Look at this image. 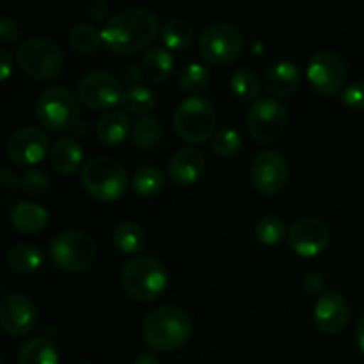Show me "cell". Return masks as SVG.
Returning <instances> with one entry per match:
<instances>
[{"label":"cell","mask_w":364,"mask_h":364,"mask_svg":"<svg viewBox=\"0 0 364 364\" xmlns=\"http://www.w3.org/2000/svg\"><path fill=\"white\" fill-rule=\"evenodd\" d=\"M159 18L146 7L116 11L102 28V43L116 53H135L159 34Z\"/></svg>","instance_id":"obj_1"},{"label":"cell","mask_w":364,"mask_h":364,"mask_svg":"<svg viewBox=\"0 0 364 364\" xmlns=\"http://www.w3.org/2000/svg\"><path fill=\"white\" fill-rule=\"evenodd\" d=\"M191 333V316L185 309L173 304H160L149 309L142 320V338L153 350H174L188 340Z\"/></svg>","instance_id":"obj_2"},{"label":"cell","mask_w":364,"mask_h":364,"mask_svg":"<svg viewBox=\"0 0 364 364\" xmlns=\"http://www.w3.org/2000/svg\"><path fill=\"white\" fill-rule=\"evenodd\" d=\"M80 183L100 201H116L128 187L127 169L119 160L109 155L89 159L80 169Z\"/></svg>","instance_id":"obj_3"},{"label":"cell","mask_w":364,"mask_h":364,"mask_svg":"<svg viewBox=\"0 0 364 364\" xmlns=\"http://www.w3.org/2000/svg\"><path fill=\"white\" fill-rule=\"evenodd\" d=\"M167 270L155 256H134L128 259L121 270V284L123 290L132 299L141 302H149L159 297L166 288Z\"/></svg>","instance_id":"obj_4"},{"label":"cell","mask_w":364,"mask_h":364,"mask_svg":"<svg viewBox=\"0 0 364 364\" xmlns=\"http://www.w3.org/2000/svg\"><path fill=\"white\" fill-rule=\"evenodd\" d=\"M36 116L52 132L73 130L80 121L78 96L66 85H52L38 96Z\"/></svg>","instance_id":"obj_5"},{"label":"cell","mask_w":364,"mask_h":364,"mask_svg":"<svg viewBox=\"0 0 364 364\" xmlns=\"http://www.w3.org/2000/svg\"><path fill=\"white\" fill-rule=\"evenodd\" d=\"M16 60L21 70L38 80H48L63 71V50L52 39L43 36L25 38L16 46Z\"/></svg>","instance_id":"obj_6"},{"label":"cell","mask_w":364,"mask_h":364,"mask_svg":"<svg viewBox=\"0 0 364 364\" xmlns=\"http://www.w3.org/2000/svg\"><path fill=\"white\" fill-rule=\"evenodd\" d=\"M50 256L59 269L68 272H82L95 263L98 245L85 231L64 230L53 237L50 244Z\"/></svg>","instance_id":"obj_7"},{"label":"cell","mask_w":364,"mask_h":364,"mask_svg":"<svg viewBox=\"0 0 364 364\" xmlns=\"http://www.w3.org/2000/svg\"><path fill=\"white\" fill-rule=\"evenodd\" d=\"M215 109L213 103L205 96H188L181 100L180 105L174 110V128L178 135L187 142H205L213 137L215 127Z\"/></svg>","instance_id":"obj_8"},{"label":"cell","mask_w":364,"mask_h":364,"mask_svg":"<svg viewBox=\"0 0 364 364\" xmlns=\"http://www.w3.org/2000/svg\"><path fill=\"white\" fill-rule=\"evenodd\" d=\"M244 48V36L226 21L210 23L199 36V53L213 64H228L237 59Z\"/></svg>","instance_id":"obj_9"},{"label":"cell","mask_w":364,"mask_h":364,"mask_svg":"<svg viewBox=\"0 0 364 364\" xmlns=\"http://www.w3.org/2000/svg\"><path fill=\"white\" fill-rule=\"evenodd\" d=\"M288 124V110L279 100L263 96L252 102L247 112V127L252 137L259 142H272L284 134Z\"/></svg>","instance_id":"obj_10"},{"label":"cell","mask_w":364,"mask_h":364,"mask_svg":"<svg viewBox=\"0 0 364 364\" xmlns=\"http://www.w3.org/2000/svg\"><path fill=\"white\" fill-rule=\"evenodd\" d=\"M123 84L107 70H92L78 80L77 96L89 109H109L121 102Z\"/></svg>","instance_id":"obj_11"},{"label":"cell","mask_w":364,"mask_h":364,"mask_svg":"<svg viewBox=\"0 0 364 364\" xmlns=\"http://www.w3.org/2000/svg\"><path fill=\"white\" fill-rule=\"evenodd\" d=\"M308 78L322 95H336L348 78L345 60L331 50H320L309 57Z\"/></svg>","instance_id":"obj_12"},{"label":"cell","mask_w":364,"mask_h":364,"mask_svg":"<svg viewBox=\"0 0 364 364\" xmlns=\"http://www.w3.org/2000/svg\"><path fill=\"white\" fill-rule=\"evenodd\" d=\"M0 323L6 333L23 336L38 323V306L28 295L18 291L6 294L0 302Z\"/></svg>","instance_id":"obj_13"},{"label":"cell","mask_w":364,"mask_h":364,"mask_svg":"<svg viewBox=\"0 0 364 364\" xmlns=\"http://www.w3.org/2000/svg\"><path fill=\"white\" fill-rule=\"evenodd\" d=\"M48 148V134L34 124L21 127L7 141V155L16 166H34L41 162Z\"/></svg>","instance_id":"obj_14"},{"label":"cell","mask_w":364,"mask_h":364,"mask_svg":"<svg viewBox=\"0 0 364 364\" xmlns=\"http://www.w3.org/2000/svg\"><path fill=\"white\" fill-rule=\"evenodd\" d=\"M251 180L263 194H276L288 181L287 159L274 149H263L252 160Z\"/></svg>","instance_id":"obj_15"},{"label":"cell","mask_w":364,"mask_h":364,"mask_svg":"<svg viewBox=\"0 0 364 364\" xmlns=\"http://www.w3.org/2000/svg\"><path fill=\"white\" fill-rule=\"evenodd\" d=\"M329 238L331 235L327 224L315 217L299 219L288 230V242H290L291 249L306 258L320 255L329 244Z\"/></svg>","instance_id":"obj_16"},{"label":"cell","mask_w":364,"mask_h":364,"mask_svg":"<svg viewBox=\"0 0 364 364\" xmlns=\"http://www.w3.org/2000/svg\"><path fill=\"white\" fill-rule=\"evenodd\" d=\"M313 315H315L316 327L320 331L334 334L345 329V326L348 323L350 308H348L347 299H345V295L341 291L327 290L316 299Z\"/></svg>","instance_id":"obj_17"},{"label":"cell","mask_w":364,"mask_h":364,"mask_svg":"<svg viewBox=\"0 0 364 364\" xmlns=\"http://www.w3.org/2000/svg\"><path fill=\"white\" fill-rule=\"evenodd\" d=\"M205 167V155L191 146L178 149L169 160V174L178 185H192L198 181L203 176Z\"/></svg>","instance_id":"obj_18"},{"label":"cell","mask_w":364,"mask_h":364,"mask_svg":"<svg viewBox=\"0 0 364 364\" xmlns=\"http://www.w3.org/2000/svg\"><path fill=\"white\" fill-rule=\"evenodd\" d=\"M263 84L270 95L288 96L301 84V71L291 60H277L267 68Z\"/></svg>","instance_id":"obj_19"},{"label":"cell","mask_w":364,"mask_h":364,"mask_svg":"<svg viewBox=\"0 0 364 364\" xmlns=\"http://www.w3.org/2000/svg\"><path fill=\"white\" fill-rule=\"evenodd\" d=\"M9 219L18 231L38 233V231H41L48 224L50 213L39 203L21 199V201L14 203L13 208L9 210Z\"/></svg>","instance_id":"obj_20"},{"label":"cell","mask_w":364,"mask_h":364,"mask_svg":"<svg viewBox=\"0 0 364 364\" xmlns=\"http://www.w3.org/2000/svg\"><path fill=\"white\" fill-rule=\"evenodd\" d=\"M132 130L130 117L124 110L110 109L96 121V137L102 144L116 146L128 137Z\"/></svg>","instance_id":"obj_21"},{"label":"cell","mask_w":364,"mask_h":364,"mask_svg":"<svg viewBox=\"0 0 364 364\" xmlns=\"http://www.w3.org/2000/svg\"><path fill=\"white\" fill-rule=\"evenodd\" d=\"M84 159V148L75 137H60L50 148V164L63 174H71L78 169Z\"/></svg>","instance_id":"obj_22"},{"label":"cell","mask_w":364,"mask_h":364,"mask_svg":"<svg viewBox=\"0 0 364 364\" xmlns=\"http://www.w3.org/2000/svg\"><path fill=\"white\" fill-rule=\"evenodd\" d=\"M18 364H59V350L46 336H34L21 345Z\"/></svg>","instance_id":"obj_23"},{"label":"cell","mask_w":364,"mask_h":364,"mask_svg":"<svg viewBox=\"0 0 364 364\" xmlns=\"http://www.w3.org/2000/svg\"><path fill=\"white\" fill-rule=\"evenodd\" d=\"M174 68L173 53L164 46H151L144 53L141 63V71L151 82H162L171 75Z\"/></svg>","instance_id":"obj_24"},{"label":"cell","mask_w":364,"mask_h":364,"mask_svg":"<svg viewBox=\"0 0 364 364\" xmlns=\"http://www.w3.org/2000/svg\"><path fill=\"white\" fill-rule=\"evenodd\" d=\"M7 265L21 274H28L38 270L45 262V256L39 247L32 244H16L9 247L6 255Z\"/></svg>","instance_id":"obj_25"},{"label":"cell","mask_w":364,"mask_h":364,"mask_svg":"<svg viewBox=\"0 0 364 364\" xmlns=\"http://www.w3.org/2000/svg\"><path fill=\"white\" fill-rule=\"evenodd\" d=\"M121 105L124 110L130 114H137V116H148L153 109L156 107V95L153 89L146 87V85L134 84L128 85L121 95Z\"/></svg>","instance_id":"obj_26"},{"label":"cell","mask_w":364,"mask_h":364,"mask_svg":"<svg viewBox=\"0 0 364 364\" xmlns=\"http://www.w3.org/2000/svg\"><path fill=\"white\" fill-rule=\"evenodd\" d=\"M132 137H134L135 144L142 149L159 148L164 141L162 123L151 114L139 116L134 123V128H132Z\"/></svg>","instance_id":"obj_27"},{"label":"cell","mask_w":364,"mask_h":364,"mask_svg":"<svg viewBox=\"0 0 364 364\" xmlns=\"http://www.w3.org/2000/svg\"><path fill=\"white\" fill-rule=\"evenodd\" d=\"M112 240L117 247L128 255H137L146 245V233L141 224L134 220H123L114 228Z\"/></svg>","instance_id":"obj_28"},{"label":"cell","mask_w":364,"mask_h":364,"mask_svg":"<svg viewBox=\"0 0 364 364\" xmlns=\"http://www.w3.org/2000/svg\"><path fill=\"white\" fill-rule=\"evenodd\" d=\"M130 185L139 196L151 198V196L159 194L164 188V185H166V174L156 166L139 167L134 173V176H132Z\"/></svg>","instance_id":"obj_29"},{"label":"cell","mask_w":364,"mask_h":364,"mask_svg":"<svg viewBox=\"0 0 364 364\" xmlns=\"http://www.w3.org/2000/svg\"><path fill=\"white\" fill-rule=\"evenodd\" d=\"M192 36H194V28L191 21L185 20L183 16H171L162 25V39L169 48H185L192 41Z\"/></svg>","instance_id":"obj_30"},{"label":"cell","mask_w":364,"mask_h":364,"mask_svg":"<svg viewBox=\"0 0 364 364\" xmlns=\"http://www.w3.org/2000/svg\"><path fill=\"white\" fill-rule=\"evenodd\" d=\"M230 87L235 95L240 100H255L256 96L262 91V82H259V77L256 75L255 70L251 68H238L231 73L230 77Z\"/></svg>","instance_id":"obj_31"},{"label":"cell","mask_w":364,"mask_h":364,"mask_svg":"<svg viewBox=\"0 0 364 364\" xmlns=\"http://www.w3.org/2000/svg\"><path fill=\"white\" fill-rule=\"evenodd\" d=\"M68 39H70L71 48L80 53H89L98 48L100 41H102V31H98L92 23L82 21V23L71 27Z\"/></svg>","instance_id":"obj_32"},{"label":"cell","mask_w":364,"mask_h":364,"mask_svg":"<svg viewBox=\"0 0 364 364\" xmlns=\"http://www.w3.org/2000/svg\"><path fill=\"white\" fill-rule=\"evenodd\" d=\"M255 235L262 244L276 245L279 244L284 238V235H287V223H284V219H281L279 215H274V213L263 215L262 219L256 223Z\"/></svg>","instance_id":"obj_33"},{"label":"cell","mask_w":364,"mask_h":364,"mask_svg":"<svg viewBox=\"0 0 364 364\" xmlns=\"http://www.w3.org/2000/svg\"><path fill=\"white\" fill-rule=\"evenodd\" d=\"M242 134L231 127L219 128L212 137V149L220 156H233L242 148Z\"/></svg>","instance_id":"obj_34"},{"label":"cell","mask_w":364,"mask_h":364,"mask_svg":"<svg viewBox=\"0 0 364 364\" xmlns=\"http://www.w3.org/2000/svg\"><path fill=\"white\" fill-rule=\"evenodd\" d=\"M210 68L201 63H191L180 71V85L188 92H199L208 85Z\"/></svg>","instance_id":"obj_35"},{"label":"cell","mask_w":364,"mask_h":364,"mask_svg":"<svg viewBox=\"0 0 364 364\" xmlns=\"http://www.w3.org/2000/svg\"><path fill=\"white\" fill-rule=\"evenodd\" d=\"M50 178L48 174L38 167H31L20 176V188L28 194H41L48 188Z\"/></svg>","instance_id":"obj_36"},{"label":"cell","mask_w":364,"mask_h":364,"mask_svg":"<svg viewBox=\"0 0 364 364\" xmlns=\"http://www.w3.org/2000/svg\"><path fill=\"white\" fill-rule=\"evenodd\" d=\"M0 38L4 45H20L23 41V27L14 16L4 14L0 18Z\"/></svg>","instance_id":"obj_37"},{"label":"cell","mask_w":364,"mask_h":364,"mask_svg":"<svg viewBox=\"0 0 364 364\" xmlns=\"http://www.w3.org/2000/svg\"><path fill=\"white\" fill-rule=\"evenodd\" d=\"M20 188V178L7 167L0 169V203L6 205L16 196V191Z\"/></svg>","instance_id":"obj_38"},{"label":"cell","mask_w":364,"mask_h":364,"mask_svg":"<svg viewBox=\"0 0 364 364\" xmlns=\"http://www.w3.org/2000/svg\"><path fill=\"white\" fill-rule=\"evenodd\" d=\"M341 102L354 109H364V80L347 85L341 92Z\"/></svg>","instance_id":"obj_39"},{"label":"cell","mask_w":364,"mask_h":364,"mask_svg":"<svg viewBox=\"0 0 364 364\" xmlns=\"http://www.w3.org/2000/svg\"><path fill=\"white\" fill-rule=\"evenodd\" d=\"M109 9L110 6L105 0H91V2L87 4V14L96 21L105 20V16L109 14Z\"/></svg>","instance_id":"obj_40"},{"label":"cell","mask_w":364,"mask_h":364,"mask_svg":"<svg viewBox=\"0 0 364 364\" xmlns=\"http://www.w3.org/2000/svg\"><path fill=\"white\" fill-rule=\"evenodd\" d=\"M302 284H304V288L309 291V294L316 295L323 290L326 281H323V277L320 276L318 272H309L308 276L304 277V281H302Z\"/></svg>","instance_id":"obj_41"},{"label":"cell","mask_w":364,"mask_h":364,"mask_svg":"<svg viewBox=\"0 0 364 364\" xmlns=\"http://www.w3.org/2000/svg\"><path fill=\"white\" fill-rule=\"evenodd\" d=\"M0 63H2V68H0V78L6 80L11 73V68H13V55H11V52L6 46L0 48Z\"/></svg>","instance_id":"obj_42"},{"label":"cell","mask_w":364,"mask_h":364,"mask_svg":"<svg viewBox=\"0 0 364 364\" xmlns=\"http://www.w3.org/2000/svg\"><path fill=\"white\" fill-rule=\"evenodd\" d=\"M355 341H358L359 348L364 352V313L359 316L358 326H355Z\"/></svg>","instance_id":"obj_43"},{"label":"cell","mask_w":364,"mask_h":364,"mask_svg":"<svg viewBox=\"0 0 364 364\" xmlns=\"http://www.w3.org/2000/svg\"><path fill=\"white\" fill-rule=\"evenodd\" d=\"M134 364H162V363H160V359L156 358L155 354H151V352H142L141 355H137V359H135Z\"/></svg>","instance_id":"obj_44"},{"label":"cell","mask_w":364,"mask_h":364,"mask_svg":"<svg viewBox=\"0 0 364 364\" xmlns=\"http://www.w3.org/2000/svg\"><path fill=\"white\" fill-rule=\"evenodd\" d=\"M142 75L141 68L137 66H128L127 68V80H128V85H134V84H139V77Z\"/></svg>","instance_id":"obj_45"},{"label":"cell","mask_w":364,"mask_h":364,"mask_svg":"<svg viewBox=\"0 0 364 364\" xmlns=\"http://www.w3.org/2000/svg\"><path fill=\"white\" fill-rule=\"evenodd\" d=\"M73 132L77 135H87L89 134V123H87V121H82L80 119L77 123V127L73 128Z\"/></svg>","instance_id":"obj_46"},{"label":"cell","mask_w":364,"mask_h":364,"mask_svg":"<svg viewBox=\"0 0 364 364\" xmlns=\"http://www.w3.org/2000/svg\"><path fill=\"white\" fill-rule=\"evenodd\" d=\"M53 334H55V329H53V326H46L45 334H43V336H46V338H48V340H50V338H52Z\"/></svg>","instance_id":"obj_47"},{"label":"cell","mask_w":364,"mask_h":364,"mask_svg":"<svg viewBox=\"0 0 364 364\" xmlns=\"http://www.w3.org/2000/svg\"><path fill=\"white\" fill-rule=\"evenodd\" d=\"M77 364H92V363H87V361H80V363H77Z\"/></svg>","instance_id":"obj_48"}]
</instances>
